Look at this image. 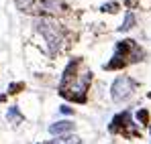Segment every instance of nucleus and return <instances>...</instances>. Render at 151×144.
<instances>
[{
    "mask_svg": "<svg viewBox=\"0 0 151 144\" xmlns=\"http://www.w3.org/2000/svg\"><path fill=\"white\" fill-rule=\"evenodd\" d=\"M90 81H92V73L88 69L82 71V61L80 59H72L68 63L65 71H63V79H61V85H59V96L65 97V99H72V101H78V104H84Z\"/></svg>",
    "mask_w": 151,
    "mask_h": 144,
    "instance_id": "nucleus-1",
    "label": "nucleus"
},
{
    "mask_svg": "<svg viewBox=\"0 0 151 144\" xmlns=\"http://www.w3.org/2000/svg\"><path fill=\"white\" fill-rule=\"evenodd\" d=\"M143 49L139 47L135 41L125 39L121 43H116L114 49V55H112V61L106 63V69H123L129 63H135V61H141L143 59Z\"/></svg>",
    "mask_w": 151,
    "mask_h": 144,
    "instance_id": "nucleus-2",
    "label": "nucleus"
},
{
    "mask_svg": "<svg viewBox=\"0 0 151 144\" xmlns=\"http://www.w3.org/2000/svg\"><path fill=\"white\" fill-rule=\"evenodd\" d=\"M35 31L39 35H43V39L47 41V47H49V55L55 57L57 51L63 45V31H61V26L51 23L49 18H37L35 21Z\"/></svg>",
    "mask_w": 151,
    "mask_h": 144,
    "instance_id": "nucleus-3",
    "label": "nucleus"
},
{
    "mask_svg": "<svg viewBox=\"0 0 151 144\" xmlns=\"http://www.w3.org/2000/svg\"><path fill=\"white\" fill-rule=\"evenodd\" d=\"M133 89H135V81H133L131 77L121 75V77H116V79L112 81V85H110V96H112L114 101H125L127 97H131Z\"/></svg>",
    "mask_w": 151,
    "mask_h": 144,
    "instance_id": "nucleus-4",
    "label": "nucleus"
},
{
    "mask_svg": "<svg viewBox=\"0 0 151 144\" xmlns=\"http://www.w3.org/2000/svg\"><path fill=\"white\" fill-rule=\"evenodd\" d=\"M131 124H133L131 114H129V112H121V114H116V116L112 118L110 126H108V130H110V132H123V128L131 126Z\"/></svg>",
    "mask_w": 151,
    "mask_h": 144,
    "instance_id": "nucleus-5",
    "label": "nucleus"
},
{
    "mask_svg": "<svg viewBox=\"0 0 151 144\" xmlns=\"http://www.w3.org/2000/svg\"><path fill=\"white\" fill-rule=\"evenodd\" d=\"M74 128H76L74 122H70V120H61V122H55V124H51V126H49V134H51V136L68 134V132H72Z\"/></svg>",
    "mask_w": 151,
    "mask_h": 144,
    "instance_id": "nucleus-6",
    "label": "nucleus"
},
{
    "mask_svg": "<svg viewBox=\"0 0 151 144\" xmlns=\"http://www.w3.org/2000/svg\"><path fill=\"white\" fill-rule=\"evenodd\" d=\"M133 24H135V16H133V12H127L125 21H123V24L119 26V31H121V33H127L129 28H133Z\"/></svg>",
    "mask_w": 151,
    "mask_h": 144,
    "instance_id": "nucleus-7",
    "label": "nucleus"
},
{
    "mask_svg": "<svg viewBox=\"0 0 151 144\" xmlns=\"http://www.w3.org/2000/svg\"><path fill=\"white\" fill-rule=\"evenodd\" d=\"M8 120H10V122H23V114L19 112L17 106H12V108L8 110Z\"/></svg>",
    "mask_w": 151,
    "mask_h": 144,
    "instance_id": "nucleus-8",
    "label": "nucleus"
},
{
    "mask_svg": "<svg viewBox=\"0 0 151 144\" xmlns=\"http://www.w3.org/2000/svg\"><path fill=\"white\" fill-rule=\"evenodd\" d=\"M100 10L102 12H116V10H119V4H116V2H106V4L100 6Z\"/></svg>",
    "mask_w": 151,
    "mask_h": 144,
    "instance_id": "nucleus-9",
    "label": "nucleus"
},
{
    "mask_svg": "<svg viewBox=\"0 0 151 144\" xmlns=\"http://www.w3.org/2000/svg\"><path fill=\"white\" fill-rule=\"evenodd\" d=\"M59 144H82V138H78V136H65V138H61Z\"/></svg>",
    "mask_w": 151,
    "mask_h": 144,
    "instance_id": "nucleus-10",
    "label": "nucleus"
},
{
    "mask_svg": "<svg viewBox=\"0 0 151 144\" xmlns=\"http://www.w3.org/2000/svg\"><path fill=\"white\" fill-rule=\"evenodd\" d=\"M137 120H139V122H143V124H145V122L149 120V114H147L145 110H141V112H137Z\"/></svg>",
    "mask_w": 151,
    "mask_h": 144,
    "instance_id": "nucleus-11",
    "label": "nucleus"
},
{
    "mask_svg": "<svg viewBox=\"0 0 151 144\" xmlns=\"http://www.w3.org/2000/svg\"><path fill=\"white\" fill-rule=\"evenodd\" d=\"M59 112H61V114H74V110H72V108H68V106H61V108H59Z\"/></svg>",
    "mask_w": 151,
    "mask_h": 144,
    "instance_id": "nucleus-12",
    "label": "nucleus"
},
{
    "mask_svg": "<svg viewBox=\"0 0 151 144\" xmlns=\"http://www.w3.org/2000/svg\"><path fill=\"white\" fill-rule=\"evenodd\" d=\"M149 130H151V128H149Z\"/></svg>",
    "mask_w": 151,
    "mask_h": 144,
    "instance_id": "nucleus-13",
    "label": "nucleus"
}]
</instances>
